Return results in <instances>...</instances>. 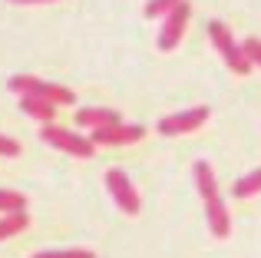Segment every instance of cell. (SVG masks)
Here are the masks:
<instances>
[{
    "instance_id": "obj_9",
    "label": "cell",
    "mask_w": 261,
    "mask_h": 258,
    "mask_svg": "<svg viewBox=\"0 0 261 258\" xmlns=\"http://www.w3.org/2000/svg\"><path fill=\"white\" fill-rule=\"evenodd\" d=\"M205 219H208V232L215 235V239H228V232H231V215H228V205H225L222 195L205 199Z\"/></svg>"
},
{
    "instance_id": "obj_17",
    "label": "cell",
    "mask_w": 261,
    "mask_h": 258,
    "mask_svg": "<svg viewBox=\"0 0 261 258\" xmlns=\"http://www.w3.org/2000/svg\"><path fill=\"white\" fill-rule=\"evenodd\" d=\"M242 46H245V57L251 60V66H261V40L258 37H248Z\"/></svg>"
},
{
    "instance_id": "obj_18",
    "label": "cell",
    "mask_w": 261,
    "mask_h": 258,
    "mask_svg": "<svg viewBox=\"0 0 261 258\" xmlns=\"http://www.w3.org/2000/svg\"><path fill=\"white\" fill-rule=\"evenodd\" d=\"M0 156H20V142L0 133Z\"/></svg>"
},
{
    "instance_id": "obj_5",
    "label": "cell",
    "mask_w": 261,
    "mask_h": 258,
    "mask_svg": "<svg viewBox=\"0 0 261 258\" xmlns=\"http://www.w3.org/2000/svg\"><path fill=\"white\" fill-rule=\"evenodd\" d=\"M212 116L208 106H192V110L172 113V116H162L159 119V133L162 136H185V133H195L198 126H205V119Z\"/></svg>"
},
{
    "instance_id": "obj_7",
    "label": "cell",
    "mask_w": 261,
    "mask_h": 258,
    "mask_svg": "<svg viewBox=\"0 0 261 258\" xmlns=\"http://www.w3.org/2000/svg\"><path fill=\"white\" fill-rule=\"evenodd\" d=\"M142 136H146V126H139V123H119V126L89 133V139H93L96 146H129V142H139Z\"/></svg>"
},
{
    "instance_id": "obj_13",
    "label": "cell",
    "mask_w": 261,
    "mask_h": 258,
    "mask_svg": "<svg viewBox=\"0 0 261 258\" xmlns=\"http://www.w3.org/2000/svg\"><path fill=\"white\" fill-rule=\"evenodd\" d=\"M27 225H30V219H27V212L0 215V242H4V239H13V235H20V232H23Z\"/></svg>"
},
{
    "instance_id": "obj_4",
    "label": "cell",
    "mask_w": 261,
    "mask_h": 258,
    "mask_svg": "<svg viewBox=\"0 0 261 258\" xmlns=\"http://www.w3.org/2000/svg\"><path fill=\"white\" fill-rule=\"evenodd\" d=\"M106 189H109V195H113V202H116V205H119L126 215H139L142 199H139L136 186L129 182V175L122 172V169H109V172H106Z\"/></svg>"
},
{
    "instance_id": "obj_16",
    "label": "cell",
    "mask_w": 261,
    "mask_h": 258,
    "mask_svg": "<svg viewBox=\"0 0 261 258\" xmlns=\"http://www.w3.org/2000/svg\"><path fill=\"white\" fill-rule=\"evenodd\" d=\"M33 258H96L89 248H53V252H37Z\"/></svg>"
},
{
    "instance_id": "obj_11",
    "label": "cell",
    "mask_w": 261,
    "mask_h": 258,
    "mask_svg": "<svg viewBox=\"0 0 261 258\" xmlns=\"http://www.w3.org/2000/svg\"><path fill=\"white\" fill-rule=\"evenodd\" d=\"M20 110H23L27 116H33L37 123H43V126H50L53 116H57V106H53V103H46V99H33V96H20Z\"/></svg>"
},
{
    "instance_id": "obj_2",
    "label": "cell",
    "mask_w": 261,
    "mask_h": 258,
    "mask_svg": "<svg viewBox=\"0 0 261 258\" xmlns=\"http://www.w3.org/2000/svg\"><path fill=\"white\" fill-rule=\"evenodd\" d=\"M208 37H212V43H215V50L222 53V60L228 63V70L238 73V76H248L251 73V60L245 57V46L231 37V30L222 23V20H212L208 23Z\"/></svg>"
},
{
    "instance_id": "obj_1",
    "label": "cell",
    "mask_w": 261,
    "mask_h": 258,
    "mask_svg": "<svg viewBox=\"0 0 261 258\" xmlns=\"http://www.w3.org/2000/svg\"><path fill=\"white\" fill-rule=\"evenodd\" d=\"M10 90L17 93V96L46 99V103H53V106H73V103H76L73 90H66V86H60V83L37 80V76H30V73H17V76H10Z\"/></svg>"
},
{
    "instance_id": "obj_14",
    "label": "cell",
    "mask_w": 261,
    "mask_h": 258,
    "mask_svg": "<svg viewBox=\"0 0 261 258\" xmlns=\"http://www.w3.org/2000/svg\"><path fill=\"white\" fill-rule=\"evenodd\" d=\"M0 212H4V215L27 212V195L13 192V189H0Z\"/></svg>"
},
{
    "instance_id": "obj_3",
    "label": "cell",
    "mask_w": 261,
    "mask_h": 258,
    "mask_svg": "<svg viewBox=\"0 0 261 258\" xmlns=\"http://www.w3.org/2000/svg\"><path fill=\"white\" fill-rule=\"evenodd\" d=\"M40 136H43V142H50L53 149L70 152V156H76V159H93V152H96V142L93 139L73 133V129H63V126H57V123L43 126V133H40Z\"/></svg>"
},
{
    "instance_id": "obj_12",
    "label": "cell",
    "mask_w": 261,
    "mask_h": 258,
    "mask_svg": "<svg viewBox=\"0 0 261 258\" xmlns=\"http://www.w3.org/2000/svg\"><path fill=\"white\" fill-rule=\"evenodd\" d=\"M261 192V169H251L248 175H242V179L231 186V195L235 199H251V195Z\"/></svg>"
},
{
    "instance_id": "obj_19",
    "label": "cell",
    "mask_w": 261,
    "mask_h": 258,
    "mask_svg": "<svg viewBox=\"0 0 261 258\" xmlns=\"http://www.w3.org/2000/svg\"><path fill=\"white\" fill-rule=\"evenodd\" d=\"M10 4H53V0H10Z\"/></svg>"
},
{
    "instance_id": "obj_6",
    "label": "cell",
    "mask_w": 261,
    "mask_h": 258,
    "mask_svg": "<svg viewBox=\"0 0 261 258\" xmlns=\"http://www.w3.org/2000/svg\"><path fill=\"white\" fill-rule=\"evenodd\" d=\"M189 17H192V7H189V0H182V4L175 7L169 17H162V30H159V50H175L178 46V40H182V33H185V27H189Z\"/></svg>"
},
{
    "instance_id": "obj_10",
    "label": "cell",
    "mask_w": 261,
    "mask_h": 258,
    "mask_svg": "<svg viewBox=\"0 0 261 258\" xmlns=\"http://www.w3.org/2000/svg\"><path fill=\"white\" fill-rule=\"evenodd\" d=\"M192 175H195V189H198V195H202V202H205V199H215V195H222V192H218L215 169H212L205 159H198L195 166H192Z\"/></svg>"
},
{
    "instance_id": "obj_8",
    "label": "cell",
    "mask_w": 261,
    "mask_h": 258,
    "mask_svg": "<svg viewBox=\"0 0 261 258\" xmlns=\"http://www.w3.org/2000/svg\"><path fill=\"white\" fill-rule=\"evenodd\" d=\"M119 113L116 110H106V106H83V110H76V126L89 129V133H96V129H109V126H119Z\"/></svg>"
},
{
    "instance_id": "obj_15",
    "label": "cell",
    "mask_w": 261,
    "mask_h": 258,
    "mask_svg": "<svg viewBox=\"0 0 261 258\" xmlns=\"http://www.w3.org/2000/svg\"><path fill=\"white\" fill-rule=\"evenodd\" d=\"M178 4H182V0H149V4H146V17H149V20L169 17V13H172Z\"/></svg>"
}]
</instances>
